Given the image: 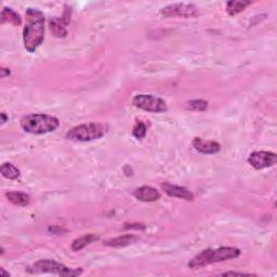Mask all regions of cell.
Instances as JSON below:
<instances>
[{"instance_id":"6da1fadb","label":"cell","mask_w":277,"mask_h":277,"mask_svg":"<svg viewBox=\"0 0 277 277\" xmlns=\"http://www.w3.org/2000/svg\"><path fill=\"white\" fill-rule=\"evenodd\" d=\"M23 29L24 47L29 53H34L42 46L44 39V16L36 8H28L25 14Z\"/></svg>"},{"instance_id":"7a4b0ae2","label":"cell","mask_w":277,"mask_h":277,"mask_svg":"<svg viewBox=\"0 0 277 277\" xmlns=\"http://www.w3.org/2000/svg\"><path fill=\"white\" fill-rule=\"evenodd\" d=\"M240 256V250L235 247H220L216 249H205L196 255L189 262V268L193 270L203 269L213 263L236 259Z\"/></svg>"},{"instance_id":"3957f363","label":"cell","mask_w":277,"mask_h":277,"mask_svg":"<svg viewBox=\"0 0 277 277\" xmlns=\"http://www.w3.org/2000/svg\"><path fill=\"white\" fill-rule=\"evenodd\" d=\"M20 126L25 132L31 134H46L53 132L60 126V120L51 115L32 114L24 116Z\"/></svg>"},{"instance_id":"277c9868","label":"cell","mask_w":277,"mask_h":277,"mask_svg":"<svg viewBox=\"0 0 277 277\" xmlns=\"http://www.w3.org/2000/svg\"><path fill=\"white\" fill-rule=\"evenodd\" d=\"M108 132V126L100 123H88L76 126L66 133V139L76 142H90L99 140Z\"/></svg>"},{"instance_id":"5b68a950","label":"cell","mask_w":277,"mask_h":277,"mask_svg":"<svg viewBox=\"0 0 277 277\" xmlns=\"http://www.w3.org/2000/svg\"><path fill=\"white\" fill-rule=\"evenodd\" d=\"M31 273H51L59 276H79L83 274L82 269H69L64 264L59 263V262L50 259L39 260L28 268Z\"/></svg>"},{"instance_id":"8992f818","label":"cell","mask_w":277,"mask_h":277,"mask_svg":"<svg viewBox=\"0 0 277 277\" xmlns=\"http://www.w3.org/2000/svg\"><path fill=\"white\" fill-rule=\"evenodd\" d=\"M133 107L149 113H165L168 110V105L163 99L152 94H138L132 100Z\"/></svg>"},{"instance_id":"52a82bcc","label":"cell","mask_w":277,"mask_h":277,"mask_svg":"<svg viewBox=\"0 0 277 277\" xmlns=\"http://www.w3.org/2000/svg\"><path fill=\"white\" fill-rule=\"evenodd\" d=\"M160 14L165 18H196L199 14L198 8L193 3H171L160 10Z\"/></svg>"},{"instance_id":"ba28073f","label":"cell","mask_w":277,"mask_h":277,"mask_svg":"<svg viewBox=\"0 0 277 277\" xmlns=\"http://www.w3.org/2000/svg\"><path fill=\"white\" fill-rule=\"evenodd\" d=\"M277 162V156L275 153L265 152V150H258L249 155L248 163L251 167L261 170L269 167H273Z\"/></svg>"},{"instance_id":"9c48e42d","label":"cell","mask_w":277,"mask_h":277,"mask_svg":"<svg viewBox=\"0 0 277 277\" xmlns=\"http://www.w3.org/2000/svg\"><path fill=\"white\" fill-rule=\"evenodd\" d=\"M193 148L197 150L198 153L205 155H213L219 153L221 150L220 143L215 141H207L201 138H195L193 140Z\"/></svg>"},{"instance_id":"30bf717a","label":"cell","mask_w":277,"mask_h":277,"mask_svg":"<svg viewBox=\"0 0 277 277\" xmlns=\"http://www.w3.org/2000/svg\"><path fill=\"white\" fill-rule=\"evenodd\" d=\"M160 186H162V189L165 191V193L171 196V197H175L189 201L194 199V194L186 188H183V186L173 185L170 183H163Z\"/></svg>"},{"instance_id":"8fae6325","label":"cell","mask_w":277,"mask_h":277,"mask_svg":"<svg viewBox=\"0 0 277 277\" xmlns=\"http://www.w3.org/2000/svg\"><path fill=\"white\" fill-rule=\"evenodd\" d=\"M133 196L140 201H144V203H153L160 199L162 194H160L157 190L152 188V186H141L133 192Z\"/></svg>"},{"instance_id":"7c38bea8","label":"cell","mask_w":277,"mask_h":277,"mask_svg":"<svg viewBox=\"0 0 277 277\" xmlns=\"http://www.w3.org/2000/svg\"><path fill=\"white\" fill-rule=\"evenodd\" d=\"M138 240V237L132 234H126L123 236H118V237L110 238L104 241L105 246L108 247H114V248H118V247H126L131 244L135 243Z\"/></svg>"},{"instance_id":"4fadbf2b","label":"cell","mask_w":277,"mask_h":277,"mask_svg":"<svg viewBox=\"0 0 277 277\" xmlns=\"http://www.w3.org/2000/svg\"><path fill=\"white\" fill-rule=\"evenodd\" d=\"M49 27L50 31L52 32L55 37L58 38H64L66 37L67 31H66V24L64 23L63 19L61 18H52L49 21Z\"/></svg>"},{"instance_id":"5bb4252c","label":"cell","mask_w":277,"mask_h":277,"mask_svg":"<svg viewBox=\"0 0 277 277\" xmlns=\"http://www.w3.org/2000/svg\"><path fill=\"white\" fill-rule=\"evenodd\" d=\"M6 197L10 203L19 206V207H25L31 203V197L26 193L22 192H7Z\"/></svg>"},{"instance_id":"9a60e30c","label":"cell","mask_w":277,"mask_h":277,"mask_svg":"<svg viewBox=\"0 0 277 277\" xmlns=\"http://www.w3.org/2000/svg\"><path fill=\"white\" fill-rule=\"evenodd\" d=\"M4 23H11L14 26H19L22 24V19L11 8L4 7L1 12V24Z\"/></svg>"},{"instance_id":"2e32d148","label":"cell","mask_w":277,"mask_h":277,"mask_svg":"<svg viewBox=\"0 0 277 277\" xmlns=\"http://www.w3.org/2000/svg\"><path fill=\"white\" fill-rule=\"evenodd\" d=\"M99 237L97 235L94 234H88V235H84L82 237H79L77 239H75L72 244V249L74 251H80L82 249H84L85 247H87L88 245L92 244L93 241L98 240Z\"/></svg>"},{"instance_id":"e0dca14e","label":"cell","mask_w":277,"mask_h":277,"mask_svg":"<svg viewBox=\"0 0 277 277\" xmlns=\"http://www.w3.org/2000/svg\"><path fill=\"white\" fill-rule=\"evenodd\" d=\"M251 4V1H238V0H232L226 3V11L231 17H234L236 14L244 11L247 6Z\"/></svg>"},{"instance_id":"ac0fdd59","label":"cell","mask_w":277,"mask_h":277,"mask_svg":"<svg viewBox=\"0 0 277 277\" xmlns=\"http://www.w3.org/2000/svg\"><path fill=\"white\" fill-rule=\"evenodd\" d=\"M0 172H1L2 177L9 180H17L21 175L20 170L16 167V166L10 164V163H4L1 168H0Z\"/></svg>"},{"instance_id":"d6986e66","label":"cell","mask_w":277,"mask_h":277,"mask_svg":"<svg viewBox=\"0 0 277 277\" xmlns=\"http://www.w3.org/2000/svg\"><path fill=\"white\" fill-rule=\"evenodd\" d=\"M209 107V103L205 100H193L188 102V108L195 112H205Z\"/></svg>"},{"instance_id":"ffe728a7","label":"cell","mask_w":277,"mask_h":277,"mask_svg":"<svg viewBox=\"0 0 277 277\" xmlns=\"http://www.w3.org/2000/svg\"><path fill=\"white\" fill-rule=\"evenodd\" d=\"M148 132V128L147 126H145L144 123L142 122H138L137 124L134 125V127L132 129V134L135 139L138 140H142L145 138V135H147Z\"/></svg>"},{"instance_id":"44dd1931","label":"cell","mask_w":277,"mask_h":277,"mask_svg":"<svg viewBox=\"0 0 277 277\" xmlns=\"http://www.w3.org/2000/svg\"><path fill=\"white\" fill-rule=\"evenodd\" d=\"M125 229H135V230H144L145 225L140 223H132V224H126Z\"/></svg>"},{"instance_id":"7402d4cb","label":"cell","mask_w":277,"mask_h":277,"mask_svg":"<svg viewBox=\"0 0 277 277\" xmlns=\"http://www.w3.org/2000/svg\"><path fill=\"white\" fill-rule=\"evenodd\" d=\"M221 275H223V276H228V275H251V274H248V273H238V272H225V273L223 274H221Z\"/></svg>"},{"instance_id":"603a6c76","label":"cell","mask_w":277,"mask_h":277,"mask_svg":"<svg viewBox=\"0 0 277 277\" xmlns=\"http://www.w3.org/2000/svg\"><path fill=\"white\" fill-rule=\"evenodd\" d=\"M0 273H1V275H6V276H10L9 273H7L6 271H4V269H0Z\"/></svg>"},{"instance_id":"cb8c5ba5","label":"cell","mask_w":277,"mask_h":277,"mask_svg":"<svg viewBox=\"0 0 277 277\" xmlns=\"http://www.w3.org/2000/svg\"><path fill=\"white\" fill-rule=\"evenodd\" d=\"M1 117H2V124H4L7 122V117H6V114L1 113Z\"/></svg>"}]
</instances>
